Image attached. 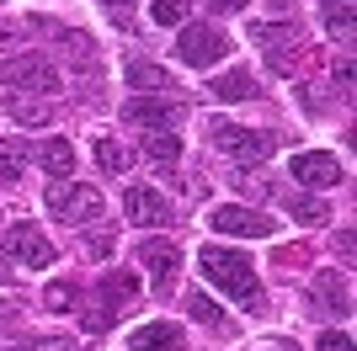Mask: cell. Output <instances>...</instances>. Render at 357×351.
<instances>
[{
    "label": "cell",
    "instance_id": "10",
    "mask_svg": "<svg viewBox=\"0 0 357 351\" xmlns=\"http://www.w3.org/2000/svg\"><path fill=\"white\" fill-rule=\"evenodd\" d=\"M123 213H128V224H139V229H165V224H176L165 192H155V187H128L123 192Z\"/></svg>",
    "mask_w": 357,
    "mask_h": 351
},
{
    "label": "cell",
    "instance_id": "13",
    "mask_svg": "<svg viewBox=\"0 0 357 351\" xmlns=\"http://www.w3.org/2000/svg\"><path fill=\"white\" fill-rule=\"evenodd\" d=\"M139 261L149 266V277L160 282V292H165L171 277H176V266H181V250L171 245V240H144V245H139Z\"/></svg>",
    "mask_w": 357,
    "mask_h": 351
},
{
    "label": "cell",
    "instance_id": "17",
    "mask_svg": "<svg viewBox=\"0 0 357 351\" xmlns=\"http://www.w3.org/2000/svg\"><path fill=\"white\" fill-rule=\"evenodd\" d=\"M208 91L219 96V102H251V96H261V86H256V75H251V70H229V75H219Z\"/></svg>",
    "mask_w": 357,
    "mask_h": 351
},
{
    "label": "cell",
    "instance_id": "28",
    "mask_svg": "<svg viewBox=\"0 0 357 351\" xmlns=\"http://www.w3.org/2000/svg\"><path fill=\"white\" fill-rule=\"evenodd\" d=\"M314 346H320V351H352V336H347V330H326Z\"/></svg>",
    "mask_w": 357,
    "mask_h": 351
},
{
    "label": "cell",
    "instance_id": "12",
    "mask_svg": "<svg viewBox=\"0 0 357 351\" xmlns=\"http://www.w3.org/2000/svg\"><path fill=\"white\" fill-rule=\"evenodd\" d=\"M251 43H267L272 48V64L288 70V64H294L288 48L298 54V22H283V27H272V22H251Z\"/></svg>",
    "mask_w": 357,
    "mask_h": 351
},
{
    "label": "cell",
    "instance_id": "11",
    "mask_svg": "<svg viewBox=\"0 0 357 351\" xmlns=\"http://www.w3.org/2000/svg\"><path fill=\"white\" fill-rule=\"evenodd\" d=\"M181 117V107L171 102V96H128V102H123V123H134V128H171V123H176Z\"/></svg>",
    "mask_w": 357,
    "mask_h": 351
},
{
    "label": "cell",
    "instance_id": "15",
    "mask_svg": "<svg viewBox=\"0 0 357 351\" xmlns=\"http://www.w3.org/2000/svg\"><path fill=\"white\" fill-rule=\"evenodd\" d=\"M123 80H128V91H176L171 86V75L160 70V64H149V58H128V70H123Z\"/></svg>",
    "mask_w": 357,
    "mask_h": 351
},
{
    "label": "cell",
    "instance_id": "34",
    "mask_svg": "<svg viewBox=\"0 0 357 351\" xmlns=\"http://www.w3.org/2000/svg\"><path fill=\"white\" fill-rule=\"evenodd\" d=\"M0 43H6V27H0Z\"/></svg>",
    "mask_w": 357,
    "mask_h": 351
},
{
    "label": "cell",
    "instance_id": "31",
    "mask_svg": "<svg viewBox=\"0 0 357 351\" xmlns=\"http://www.w3.org/2000/svg\"><path fill=\"white\" fill-rule=\"evenodd\" d=\"M251 351H298V346H294V341H283V336H272V341H256Z\"/></svg>",
    "mask_w": 357,
    "mask_h": 351
},
{
    "label": "cell",
    "instance_id": "21",
    "mask_svg": "<svg viewBox=\"0 0 357 351\" xmlns=\"http://www.w3.org/2000/svg\"><path fill=\"white\" fill-rule=\"evenodd\" d=\"M283 208L294 213L298 224H326V219H331L326 203H314V197H304V192H283Z\"/></svg>",
    "mask_w": 357,
    "mask_h": 351
},
{
    "label": "cell",
    "instance_id": "23",
    "mask_svg": "<svg viewBox=\"0 0 357 351\" xmlns=\"http://www.w3.org/2000/svg\"><path fill=\"white\" fill-rule=\"evenodd\" d=\"M187 314H192V320H203L208 330H224V314H219V304H213L208 292H192V298H187Z\"/></svg>",
    "mask_w": 357,
    "mask_h": 351
},
{
    "label": "cell",
    "instance_id": "20",
    "mask_svg": "<svg viewBox=\"0 0 357 351\" xmlns=\"http://www.w3.org/2000/svg\"><path fill=\"white\" fill-rule=\"evenodd\" d=\"M144 155H149L155 165H176V160H181V139H176L171 128H160V133H149V139H144Z\"/></svg>",
    "mask_w": 357,
    "mask_h": 351
},
{
    "label": "cell",
    "instance_id": "19",
    "mask_svg": "<svg viewBox=\"0 0 357 351\" xmlns=\"http://www.w3.org/2000/svg\"><path fill=\"white\" fill-rule=\"evenodd\" d=\"M314 292H320V309H331V314H352V288H347V277H336V272H320Z\"/></svg>",
    "mask_w": 357,
    "mask_h": 351
},
{
    "label": "cell",
    "instance_id": "25",
    "mask_svg": "<svg viewBox=\"0 0 357 351\" xmlns=\"http://www.w3.org/2000/svg\"><path fill=\"white\" fill-rule=\"evenodd\" d=\"M320 16H326L331 32H347L352 27V0H320Z\"/></svg>",
    "mask_w": 357,
    "mask_h": 351
},
{
    "label": "cell",
    "instance_id": "8",
    "mask_svg": "<svg viewBox=\"0 0 357 351\" xmlns=\"http://www.w3.org/2000/svg\"><path fill=\"white\" fill-rule=\"evenodd\" d=\"M288 176H294L298 187L326 192V187H342L347 181V165L336 160V155H326V149H304V155H294V171Z\"/></svg>",
    "mask_w": 357,
    "mask_h": 351
},
{
    "label": "cell",
    "instance_id": "14",
    "mask_svg": "<svg viewBox=\"0 0 357 351\" xmlns=\"http://www.w3.org/2000/svg\"><path fill=\"white\" fill-rule=\"evenodd\" d=\"M128 346H134V351H181V346H187V336H181V325L155 320V325H139Z\"/></svg>",
    "mask_w": 357,
    "mask_h": 351
},
{
    "label": "cell",
    "instance_id": "7",
    "mask_svg": "<svg viewBox=\"0 0 357 351\" xmlns=\"http://www.w3.org/2000/svg\"><path fill=\"white\" fill-rule=\"evenodd\" d=\"M0 80H6V86H22V91H59V70H54L43 54L0 58Z\"/></svg>",
    "mask_w": 357,
    "mask_h": 351
},
{
    "label": "cell",
    "instance_id": "1",
    "mask_svg": "<svg viewBox=\"0 0 357 351\" xmlns=\"http://www.w3.org/2000/svg\"><path fill=\"white\" fill-rule=\"evenodd\" d=\"M197 266H203V277H208L213 288H224L240 309H251V314L267 309V298H261V277H256L251 256H240V250H229V245H203V250H197Z\"/></svg>",
    "mask_w": 357,
    "mask_h": 351
},
{
    "label": "cell",
    "instance_id": "4",
    "mask_svg": "<svg viewBox=\"0 0 357 351\" xmlns=\"http://www.w3.org/2000/svg\"><path fill=\"white\" fill-rule=\"evenodd\" d=\"M96 298H102V309H91V314H86V325H91V330H107V325H112V314L134 309V298H139V277L118 266V272H107V277H102Z\"/></svg>",
    "mask_w": 357,
    "mask_h": 351
},
{
    "label": "cell",
    "instance_id": "18",
    "mask_svg": "<svg viewBox=\"0 0 357 351\" xmlns=\"http://www.w3.org/2000/svg\"><path fill=\"white\" fill-rule=\"evenodd\" d=\"M32 165V144L27 139H0V181H22Z\"/></svg>",
    "mask_w": 357,
    "mask_h": 351
},
{
    "label": "cell",
    "instance_id": "32",
    "mask_svg": "<svg viewBox=\"0 0 357 351\" xmlns=\"http://www.w3.org/2000/svg\"><path fill=\"white\" fill-rule=\"evenodd\" d=\"M102 6H107L112 16H128V0H102Z\"/></svg>",
    "mask_w": 357,
    "mask_h": 351
},
{
    "label": "cell",
    "instance_id": "24",
    "mask_svg": "<svg viewBox=\"0 0 357 351\" xmlns=\"http://www.w3.org/2000/svg\"><path fill=\"white\" fill-rule=\"evenodd\" d=\"M149 16H155L160 27H181V22H187V0H149Z\"/></svg>",
    "mask_w": 357,
    "mask_h": 351
},
{
    "label": "cell",
    "instance_id": "26",
    "mask_svg": "<svg viewBox=\"0 0 357 351\" xmlns=\"http://www.w3.org/2000/svg\"><path fill=\"white\" fill-rule=\"evenodd\" d=\"M11 112H16V123H48V102H27V96H11Z\"/></svg>",
    "mask_w": 357,
    "mask_h": 351
},
{
    "label": "cell",
    "instance_id": "30",
    "mask_svg": "<svg viewBox=\"0 0 357 351\" xmlns=\"http://www.w3.org/2000/svg\"><path fill=\"white\" fill-rule=\"evenodd\" d=\"M203 6H208V11H219V16H235V11H245L251 0H203Z\"/></svg>",
    "mask_w": 357,
    "mask_h": 351
},
{
    "label": "cell",
    "instance_id": "29",
    "mask_svg": "<svg viewBox=\"0 0 357 351\" xmlns=\"http://www.w3.org/2000/svg\"><path fill=\"white\" fill-rule=\"evenodd\" d=\"M22 351H75L70 341H59V336H43V341H27Z\"/></svg>",
    "mask_w": 357,
    "mask_h": 351
},
{
    "label": "cell",
    "instance_id": "9",
    "mask_svg": "<svg viewBox=\"0 0 357 351\" xmlns=\"http://www.w3.org/2000/svg\"><path fill=\"white\" fill-rule=\"evenodd\" d=\"M6 256L43 272V266H54V240H48L38 224H11V229H6Z\"/></svg>",
    "mask_w": 357,
    "mask_h": 351
},
{
    "label": "cell",
    "instance_id": "5",
    "mask_svg": "<svg viewBox=\"0 0 357 351\" xmlns=\"http://www.w3.org/2000/svg\"><path fill=\"white\" fill-rule=\"evenodd\" d=\"M176 54H181V64H192V70H208V64H219V58L229 54V38H224L219 27H208V22H192V27H181Z\"/></svg>",
    "mask_w": 357,
    "mask_h": 351
},
{
    "label": "cell",
    "instance_id": "33",
    "mask_svg": "<svg viewBox=\"0 0 357 351\" xmlns=\"http://www.w3.org/2000/svg\"><path fill=\"white\" fill-rule=\"evenodd\" d=\"M0 288H11V272H6V266H0Z\"/></svg>",
    "mask_w": 357,
    "mask_h": 351
},
{
    "label": "cell",
    "instance_id": "6",
    "mask_svg": "<svg viewBox=\"0 0 357 351\" xmlns=\"http://www.w3.org/2000/svg\"><path fill=\"white\" fill-rule=\"evenodd\" d=\"M208 229L235 234V240H272V234H278V219L256 213V208H240V203H224V208L208 213Z\"/></svg>",
    "mask_w": 357,
    "mask_h": 351
},
{
    "label": "cell",
    "instance_id": "22",
    "mask_svg": "<svg viewBox=\"0 0 357 351\" xmlns=\"http://www.w3.org/2000/svg\"><path fill=\"white\" fill-rule=\"evenodd\" d=\"M96 160H102L107 176H123L128 171V149H123L118 139H96Z\"/></svg>",
    "mask_w": 357,
    "mask_h": 351
},
{
    "label": "cell",
    "instance_id": "27",
    "mask_svg": "<svg viewBox=\"0 0 357 351\" xmlns=\"http://www.w3.org/2000/svg\"><path fill=\"white\" fill-rule=\"evenodd\" d=\"M43 304H48V309H59V314H64V309H75V282H54Z\"/></svg>",
    "mask_w": 357,
    "mask_h": 351
},
{
    "label": "cell",
    "instance_id": "16",
    "mask_svg": "<svg viewBox=\"0 0 357 351\" xmlns=\"http://www.w3.org/2000/svg\"><path fill=\"white\" fill-rule=\"evenodd\" d=\"M38 165H43L54 181H64V176L75 171V144L70 139H43V144H38Z\"/></svg>",
    "mask_w": 357,
    "mask_h": 351
},
{
    "label": "cell",
    "instance_id": "3",
    "mask_svg": "<svg viewBox=\"0 0 357 351\" xmlns=\"http://www.w3.org/2000/svg\"><path fill=\"white\" fill-rule=\"evenodd\" d=\"M208 133H213V144L224 149V155H235L240 165H261V160H272V149H278V133H256V128H240V123H208Z\"/></svg>",
    "mask_w": 357,
    "mask_h": 351
},
{
    "label": "cell",
    "instance_id": "2",
    "mask_svg": "<svg viewBox=\"0 0 357 351\" xmlns=\"http://www.w3.org/2000/svg\"><path fill=\"white\" fill-rule=\"evenodd\" d=\"M48 213L64 219V224H75V229H80V224H96L102 219V192L80 187L70 176H64V181H48Z\"/></svg>",
    "mask_w": 357,
    "mask_h": 351
}]
</instances>
